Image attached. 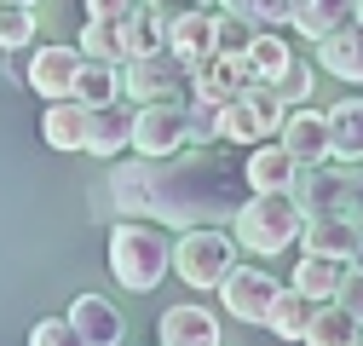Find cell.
Returning <instances> with one entry per match:
<instances>
[{"label": "cell", "instance_id": "cell-1", "mask_svg": "<svg viewBox=\"0 0 363 346\" xmlns=\"http://www.w3.org/2000/svg\"><path fill=\"white\" fill-rule=\"evenodd\" d=\"M248 196V179L237 185V173L225 167L208 145H185L173 156H133L110 173V202L116 213L133 220H162V225H219L231 220Z\"/></svg>", "mask_w": 363, "mask_h": 346}, {"label": "cell", "instance_id": "cell-2", "mask_svg": "<svg viewBox=\"0 0 363 346\" xmlns=\"http://www.w3.org/2000/svg\"><path fill=\"white\" fill-rule=\"evenodd\" d=\"M173 272V242L162 220H133L121 213V225L110 231V277L127 294H150L162 277Z\"/></svg>", "mask_w": 363, "mask_h": 346}, {"label": "cell", "instance_id": "cell-3", "mask_svg": "<svg viewBox=\"0 0 363 346\" xmlns=\"http://www.w3.org/2000/svg\"><path fill=\"white\" fill-rule=\"evenodd\" d=\"M231 225H237V242L248 254H283L289 242H300L306 213H300L294 191H248L242 208L231 213Z\"/></svg>", "mask_w": 363, "mask_h": 346}, {"label": "cell", "instance_id": "cell-4", "mask_svg": "<svg viewBox=\"0 0 363 346\" xmlns=\"http://www.w3.org/2000/svg\"><path fill=\"white\" fill-rule=\"evenodd\" d=\"M283 116H289V104L277 99V86H271V81H254V86H242L237 99L219 104V139H225V145L277 139V133H283Z\"/></svg>", "mask_w": 363, "mask_h": 346}, {"label": "cell", "instance_id": "cell-5", "mask_svg": "<svg viewBox=\"0 0 363 346\" xmlns=\"http://www.w3.org/2000/svg\"><path fill=\"white\" fill-rule=\"evenodd\" d=\"M173 266L191 289H219V277L237 266V237L219 231L213 220L208 225H185V237L173 242Z\"/></svg>", "mask_w": 363, "mask_h": 346}, {"label": "cell", "instance_id": "cell-6", "mask_svg": "<svg viewBox=\"0 0 363 346\" xmlns=\"http://www.w3.org/2000/svg\"><path fill=\"white\" fill-rule=\"evenodd\" d=\"M185 93H191V64L179 58L173 47L121 58V99L150 104V99H185Z\"/></svg>", "mask_w": 363, "mask_h": 346}, {"label": "cell", "instance_id": "cell-7", "mask_svg": "<svg viewBox=\"0 0 363 346\" xmlns=\"http://www.w3.org/2000/svg\"><path fill=\"white\" fill-rule=\"evenodd\" d=\"M185 99H150L133 110V150L139 156H173L185 150Z\"/></svg>", "mask_w": 363, "mask_h": 346}, {"label": "cell", "instance_id": "cell-8", "mask_svg": "<svg viewBox=\"0 0 363 346\" xmlns=\"http://www.w3.org/2000/svg\"><path fill=\"white\" fill-rule=\"evenodd\" d=\"M277 277L259 272V266H231L219 277V294H225V312H231L237 323H265L271 318V300H277Z\"/></svg>", "mask_w": 363, "mask_h": 346}, {"label": "cell", "instance_id": "cell-9", "mask_svg": "<svg viewBox=\"0 0 363 346\" xmlns=\"http://www.w3.org/2000/svg\"><path fill=\"white\" fill-rule=\"evenodd\" d=\"M259 75H254V64H248V52H202L196 64H191V86H196V93L202 99H237L242 93V86H254Z\"/></svg>", "mask_w": 363, "mask_h": 346}, {"label": "cell", "instance_id": "cell-10", "mask_svg": "<svg viewBox=\"0 0 363 346\" xmlns=\"http://www.w3.org/2000/svg\"><path fill=\"white\" fill-rule=\"evenodd\" d=\"M75 75H81V47H35L29 69H23L29 93H40V99H69Z\"/></svg>", "mask_w": 363, "mask_h": 346}, {"label": "cell", "instance_id": "cell-11", "mask_svg": "<svg viewBox=\"0 0 363 346\" xmlns=\"http://www.w3.org/2000/svg\"><path fill=\"white\" fill-rule=\"evenodd\" d=\"M242 179H248V191H294V179H300V156L277 139H259V145H248V162H242Z\"/></svg>", "mask_w": 363, "mask_h": 346}, {"label": "cell", "instance_id": "cell-12", "mask_svg": "<svg viewBox=\"0 0 363 346\" xmlns=\"http://www.w3.org/2000/svg\"><path fill=\"white\" fill-rule=\"evenodd\" d=\"M167 47L185 58V64H196L202 52H213V47H219V12H213V6L167 12Z\"/></svg>", "mask_w": 363, "mask_h": 346}, {"label": "cell", "instance_id": "cell-13", "mask_svg": "<svg viewBox=\"0 0 363 346\" xmlns=\"http://www.w3.org/2000/svg\"><path fill=\"white\" fill-rule=\"evenodd\" d=\"M133 145V104L110 99V104H86V156H121Z\"/></svg>", "mask_w": 363, "mask_h": 346}, {"label": "cell", "instance_id": "cell-14", "mask_svg": "<svg viewBox=\"0 0 363 346\" xmlns=\"http://www.w3.org/2000/svg\"><path fill=\"white\" fill-rule=\"evenodd\" d=\"M294 202L300 213H346V173H329L323 162H300V179H294Z\"/></svg>", "mask_w": 363, "mask_h": 346}, {"label": "cell", "instance_id": "cell-15", "mask_svg": "<svg viewBox=\"0 0 363 346\" xmlns=\"http://www.w3.org/2000/svg\"><path fill=\"white\" fill-rule=\"evenodd\" d=\"M300 162H329V110H306V104H289L283 116V133H277Z\"/></svg>", "mask_w": 363, "mask_h": 346}, {"label": "cell", "instance_id": "cell-16", "mask_svg": "<svg viewBox=\"0 0 363 346\" xmlns=\"http://www.w3.org/2000/svg\"><path fill=\"white\" fill-rule=\"evenodd\" d=\"M156 335H162V346H219L225 329H219V318L208 306H167Z\"/></svg>", "mask_w": 363, "mask_h": 346}, {"label": "cell", "instance_id": "cell-17", "mask_svg": "<svg viewBox=\"0 0 363 346\" xmlns=\"http://www.w3.org/2000/svg\"><path fill=\"white\" fill-rule=\"evenodd\" d=\"M69 323H75V335H81L86 346H121V335H127L121 312L110 306L104 294H81L75 306H69Z\"/></svg>", "mask_w": 363, "mask_h": 346}, {"label": "cell", "instance_id": "cell-18", "mask_svg": "<svg viewBox=\"0 0 363 346\" xmlns=\"http://www.w3.org/2000/svg\"><path fill=\"white\" fill-rule=\"evenodd\" d=\"M357 220L352 213H311V220L300 225V248L306 254H340V260H352V248H357Z\"/></svg>", "mask_w": 363, "mask_h": 346}, {"label": "cell", "instance_id": "cell-19", "mask_svg": "<svg viewBox=\"0 0 363 346\" xmlns=\"http://www.w3.org/2000/svg\"><path fill=\"white\" fill-rule=\"evenodd\" d=\"M40 139L52 150H86V104L69 99H47V116H40Z\"/></svg>", "mask_w": 363, "mask_h": 346}, {"label": "cell", "instance_id": "cell-20", "mask_svg": "<svg viewBox=\"0 0 363 346\" xmlns=\"http://www.w3.org/2000/svg\"><path fill=\"white\" fill-rule=\"evenodd\" d=\"M317 64L335 81H363V23H340L335 35L317 40Z\"/></svg>", "mask_w": 363, "mask_h": 346}, {"label": "cell", "instance_id": "cell-21", "mask_svg": "<svg viewBox=\"0 0 363 346\" xmlns=\"http://www.w3.org/2000/svg\"><path fill=\"white\" fill-rule=\"evenodd\" d=\"M289 23L306 40H323L340 23H357V0H289Z\"/></svg>", "mask_w": 363, "mask_h": 346}, {"label": "cell", "instance_id": "cell-22", "mask_svg": "<svg viewBox=\"0 0 363 346\" xmlns=\"http://www.w3.org/2000/svg\"><path fill=\"white\" fill-rule=\"evenodd\" d=\"M311 318H317V300L306 294V289H277V300H271V318H265V329L271 335H283V340H306V329H311Z\"/></svg>", "mask_w": 363, "mask_h": 346}, {"label": "cell", "instance_id": "cell-23", "mask_svg": "<svg viewBox=\"0 0 363 346\" xmlns=\"http://www.w3.org/2000/svg\"><path fill=\"white\" fill-rule=\"evenodd\" d=\"M121 40H127V58L133 52H162L167 47V12L150 6V0H133V12L121 18Z\"/></svg>", "mask_w": 363, "mask_h": 346}, {"label": "cell", "instance_id": "cell-24", "mask_svg": "<svg viewBox=\"0 0 363 346\" xmlns=\"http://www.w3.org/2000/svg\"><path fill=\"white\" fill-rule=\"evenodd\" d=\"M340 277H346L340 254H300V266H294V289H306L311 300H335Z\"/></svg>", "mask_w": 363, "mask_h": 346}, {"label": "cell", "instance_id": "cell-25", "mask_svg": "<svg viewBox=\"0 0 363 346\" xmlns=\"http://www.w3.org/2000/svg\"><path fill=\"white\" fill-rule=\"evenodd\" d=\"M329 150L340 162H363V99H340L329 110Z\"/></svg>", "mask_w": 363, "mask_h": 346}, {"label": "cell", "instance_id": "cell-26", "mask_svg": "<svg viewBox=\"0 0 363 346\" xmlns=\"http://www.w3.org/2000/svg\"><path fill=\"white\" fill-rule=\"evenodd\" d=\"M306 340L311 346H352V340H363V323L340 306V300H317V318H311Z\"/></svg>", "mask_w": 363, "mask_h": 346}, {"label": "cell", "instance_id": "cell-27", "mask_svg": "<svg viewBox=\"0 0 363 346\" xmlns=\"http://www.w3.org/2000/svg\"><path fill=\"white\" fill-rule=\"evenodd\" d=\"M75 99H81V104H110V99H121V64H116V58H81Z\"/></svg>", "mask_w": 363, "mask_h": 346}, {"label": "cell", "instance_id": "cell-28", "mask_svg": "<svg viewBox=\"0 0 363 346\" xmlns=\"http://www.w3.org/2000/svg\"><path fill=\"white\" fill-rule=\"evenodd\" d=\"M75 47H81V58H116V64L127 58V40H121V23L116 18H86Z\"/></svg>", "mask_w": 363, "mask_h": 346}, {"label": "cell", "instance_id": "cell-29", "mask_svg": "<svg viewBox=\"0 0 363 346\" xmlns=\"http://www.w3.org/2000/svg\"><path fill=\"white\" fill-rule=\"evenodd\" d=\"M289 58H294V47L283 40V29H259V35L248 40V64H254V75H259V81H271Z\"/></svg>", "mask_w": 363, "mask_h": 346}, {"label": "cell", "instance_id": "cell-30", "mask_svg": "<svg viewBox=\"0 0 363 346\" xmlns=\"http://www.w3.org/2000/svg\"><path fill=\"white\" fill-rule=\"evenodd\" d=\"M185 139L191 145H219V99H202L196 86L185 93Z\"/></svg>", "mask_w": 363, "mask_h": 346}, {"label": "cell", "instance_id": "cell-31", "mask_svg": "<svg viewBox=\"0 0 363 346\" xmlns=\"http://www.w3.org/2000/svg\"><path fill=\"white\" fill-rule=\"evenodd\" d=\"M18 47H35V6L0 0V52H18Z\"/></svg>", "mask_w": 363, "mask_h": 346}, {"label": "cell", "instance_id": "cell-32", "mask_svg": "<svg viewBox=\"0 0 363 346\" xmlns=\"http://www.w3.org/2000/svg\"><path fill=\"white\" fill-rule=\"evenodd\" d=\"M225 12L248 18L254 29H283L289 23V0H225Z\"/></svg>", "mask_w": 363, "mask_h": 346}, {"label": "cell", "instance_id": "cell-33", "mask_svg": "<svg viewBox=\"0 0 363 346\" xmlns=\"http://www.w3.org/2000/svg\"><path fill=\"white\" fill-rule=\"evenodd\" d=\"M271 86H277L283 104H306V93H311V64H306V58H289L277 75H271Z\"/></svg>", "mask_w": 363, "mask_h": 346}, {"label": "cell", "instance_id": "cell-34", "mask_svg": "<svg viewBox=\"0 0 363 346\" xmlns=\"http://www.w3.org/2000/svg\"><path fill=\"white\" fill-rule=\"evenodd\" d=\"M259 29L248 23V18H237V12H219V52H248V40H254Z\"/></svg>", "mask_w": 363, "mask_h": 346}, {"label": "cell", "instance_id": "cell-35", "mask_svg": "<svg viewBox=\"0 0 363 346\" xmlns=\"http://www.w3.org/2000/svg\"><path fill=\"white\" fill-rule=\"evenodd\" d=\"M29 340H35V346H75L81 335H75L69 318H40V323L29 329Z\"/></svg>", "mask_w": 363, "mask_h": 346}, {"label": "cell", "instance_id": "cell-36", "mask_svg": "<svg viewBox=\"0 0 363 346\" xmlns=\"http://www.w3.org/2000/svg\"><path fill=\"white\" fill-rule=\"evenodd\" d=\"M335 300H340V306L363 323V272H357V266H346V277H340V294H335Z\"/></svg>", "mask_w": 363, "mask_h": 346}, {"label": "cell", "instance_id": "cell-37", "mask_svg": "<svg viewBox=\"0 0 363 346\" xmlns=\"http://www.w3.org/2000/svg\"><path fill=\"white\" fill-rule=\"evenodd\" d=\"M81 12H86V18H116V23H121V18L133 12V0H81Z\"/></svg>", "mask_w": 363, "mask_h": 346}, {"label": "cell", "instance_id": "cell-38", "mask_svg": "<svg viewBox=\"0 0 363 346\" xmlns=\"http://www.w3.org/2000/svg\"><path fill=\"white\" fill-rule=\"evenodd\" d=\"M346 213L363 225V173H346Z\"/></svg>", "mask_w": 363, "mask_h": 346}, {"label": "cell", "instance_id": "cell-39", "mask_svg": "<svg viewBox=\"0 0 363 346\" xmlns=\"http://www.w3.org/2000/svg\"><path fill=\"white\" fill-rule=\"evenodd\" d=\"M150 6H162V12H185V6H219V0H150Z\"/></svg>", "mask_w": 363, "mask_h": 346}, {"label": "cell", "instance_id": "cell-40", "mask_svg": "<svg viewBox=\"0 0 363 346\" xmlns=\"http://www.w3.org/2000/svg\"><path fill=\"white\" fill-rule=\"evenodd\" d=\"M346 266H357V272H363V231H357V248H352V260H346Z\"/></svg>", "mask_w": 363, "mask_h": 346}, {"label": "cell", "instance_id": "cell-41", "mask_svg": "<svg viewBox=\"0 0 363 346\" xmlns=\"http://www.w3.org/2000/svg\"><path fill=\"white\" fill-rule=\"evenodd\" d=\"M12 6H35V0H12Z\"/></svg>", "mask_w": 363, "mask_h": 346}, {"label": "cell", "instance_id": "cell-42", "mask_svg": "<svg viewBox=\"0 0 363 346\" xmlns=\"http://www.w3.org/2000/svg\"><path fill=\"white\" fill-rule=\"evenodd\" d=\"M357 23H363V0H357Z\"/></svg>", "mask_w": 363, "mask_h": 346}]
</instances>
